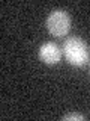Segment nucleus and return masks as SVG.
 Returning a JSON list of instances; mask_svg holds the SVG:
<instances>
[{
    "label": "nucleus",
    "instance_id": "obj_1",
    "mask_svg": "<svg viewBox=\"0 0 90 121\" xmlns=\"http://www.w3.org/2000/svg\"><path fill=\"white\" fill-rule=\"evenodd\" d=\"M63 55L74 67H84L90 59L87 44L78 36H71L63 43Z\"/></svg>",
    "mask_w": 90,
    "mask_h": 121
},
{
    "label": "nucleus",
    "instance_id": "obj_2",
    "mask_svg": "<svg viewBox=\"0 0 90 121\" xmlns=\"http://www.w3.org/2000/svg\"><path fill=\"white\" fill-rule=\"evenodd\" d=\"M45 24H47V29L51 35L62 38L71 29V18L68 15V12H65L62 9H56L52 12H50V15L47 17Z\"/></svg>",
    "mask_w": 90,
    "mask_h": 121
},
{
    "label": "nucleus",
    "instance_id": "obj_3",
    "mask_svg": "<svg viewBox=\"0 0 90 121\" xmlns=\"http://www.w3.org/2000/svg\"><path fill=\"white\" fill-rule=\"evenodd\" d=\"M39 58L42 62L48 64V65H56L62 59V50L59 48L57 44L54 43H45L41 45L39 48Z\"/></svg>",
    "mask_w": 90,
    "mask_h": 121
},
{
    "label": "nucleus",
    "instance_id": "obj_4",
    "mask_svg": "<svg viewBox=\"0 0 90 121\" xmlns=\"http://www.w3.org/2000/svg\"><path fill=\"white\" fill-rule=\"evenodd\" d=\"M63 120L69 121V120H84V115H81V113H68V115L63 117Z\"/></svg>",
    "mask_w": 90,
    "mask_h": 121
}]
</instances>
